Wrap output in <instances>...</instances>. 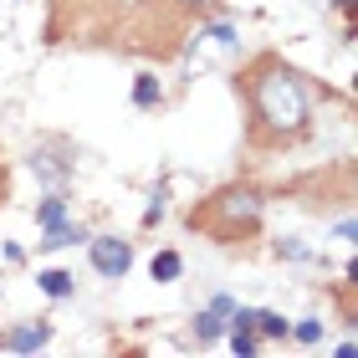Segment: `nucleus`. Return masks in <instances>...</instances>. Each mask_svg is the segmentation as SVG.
<instances>
[{"label":"nucleus","instance_id":"obj_10","mask_svg":"<svg viewBox=\"0 0 358 358\" xmlns=\"http://www.w3.org/2000/svg\"><path fill=\"white\" fill-rule=\"evenodd\" d=\"M149 276H154V282H179V276H185V256H179V251H159L149 262Z\"/></svg>","mask_w":358,"mask_h":358},{"label":"nucleus","instance_id":"obj_12","mask_svg":"<svg viewBox=\"0 0 358 358\" xmlns=\"http://www.w3.org/2000/svg\"><path fill=\"white\" fill-rule=\"evenodd\" d=\"M322 333H328V322H322V317H302L297 328H287V338H297L302 348H317V343H322Z\"/></svg>","mask_w":358,"mask_h":358},{"label":"nucleus","instance_id":"obj_8","mask_svg":"<svg viewBox=\"0 0 358 358\" xmlns=\"http://www.w3.org/2000/svg\"><path fill=\"white\" fill-rule=\"evenodd\" d=\"M159 103H164V83H159L154 72H138V77H134V108L154 113Z\"/></svg>","mask_w":358,"mask_h":358},{"label":"nucleus","instance_id":"obj_18","mask_svg":"<svg viewBox=\"0 0 358 358\" xmlns=\"http://www.w3.org/2000/svg\"><path fill=\"white\" fill-rule=\"evenodd\" d=\"M185 10H210V0H179Z\"/></svg>","mask_w":358,"mask_h":358},{"label":"nucleus","instance_id":"obj_16","mask_svg":"<svg viewBox=\"0 0 358 358\" xmlns=\"http://www.w3.org/2000/svg\"><path fill=\"white\" fill-rule=\"evenodd\" d=\"M159 220H164V200H154L149 210H143V225H159Z\"/></svg>","mask_w":358,"mask_h":358},{"label":"nucleus","instance_id":"obj_7","mask_svg":"<svg viewBox=\"0 0 358 358\" xmlns=\"http://www.w3.org/2000/svg\"><path fill=\"white\" fill-rule=\"evenodd\" d=\"M36 287H41L52 302H67L72 292H77V276H72V271H62V266H46V271H36Z\"/></svg>","mask_w":358,"mask_h":358},{"label":"nucleus","instance_id":"obj_6","mask_svg":"<svg viewBox=\"0 0 358 358\" xmlns=\"http://www.w3.org/2000/svg\"><path fill=\"white\" fill-rule=\"evenodd\" d=\"M87 236H92L87 225H72V220H62V225H46L36 246H41V251H67V246H87Z\"/></svg>","mask_w":358,"mask_h":358},{"label":"nucleus","instance_id":"obj_9","mask_svg":"<svg viewBox=\"0 0 358 358\" xmlns=\"http://www.w3.org/2000/svg\"><path fill=\"white\" fill-rule=\"evenodd\" d=\"M62 220H67V194L52 189V194L36 205V231H46V225H62Z\"/></svg>","mask_w":358,"mask_h":358},{"label":"nucleus","instance_id":"obj_2","mask_svg":"<svg viewBox=\"0 0 358 358\" xmlns=\"http://www.w3.org/2000/svg\"><path fill=\"white\" fill-rule=\"evenodd\" d=\"M262 215H266L262 194L246 189V185H231V189L210 194L205 205H194L189 210V225H194V231H205V236H215L220 246H236V241H246V236L262 231Z\"/></svg>","mask_w":358,"mask_h":358},{"label":"nucleus","instance_id":"obj_19","mask_svg":"<svg viewBox=\"0 0 358 358\" xmlns=\"http://www.w3.org/2000/svg\"><path fill=\"white\" fill-rule=\"evenodd\" d=\"M353 6L358 0H333V10H343V15H353Z\"/></svg>","mask_w":358,"mask_h":358},{"label":"nucleus","instance_id":"obj_1","mask_svg":"<svg viewBox=\"0 0 358 358\" xmlns=\"http://www.w3.org/2000/svg\"><path fill=\"white\" fill-rule=\"evenodd\" d=\"M241 92H246L251 123H246V143L251 149H292L307 138L313 128V87L307 77L282 57H256L241 72Z\"/></svg>","mask_w":358,"mask_h":358},{"label":"nucleus","instance_id":"obj_17","mask_svg":"<svg viewBox=\"0 0 358 358\" xmlns=\"http://www.w3.org/2000/svg\"><path fill=\"white\" fill-rule=\"evenodd\" d=\"M210 307H215V313H220V317H231V313H236V302H231V297H225V292H220V297H210Z\"/></svg>","mask_w":358,"mask_h":358},{"label":"nucleus","instance_id":"obj_3","mask_svg":"<svg viewBox=\"0 0 358 358\" xmlns=\"http://www.w3.org/2000/svg\"><path fill=\"white\" fill-rule=\"evenodd\" d=\"M31 174H36L46 189H67V179L77 174L72 143L67 138H41L36 149H31Z\"/></svg>","mask_w":358,"mask_h":358},{"label":"nucleus","instance_id":"obj_5","mask_svg":"<svg viewBox=\"0 0 358 358\" xmlns=\"http://www.w3.org/2000/svg\"><path fill=\"white\" fill-rule=\"evenodd\" d=\"M46 343H52V322H46V317L15 322L10 333H0V348H6V353H36V348H46Z\"/></svg>","mask_w":358,"mask_h":358},{"label":"nucleus","instance_id":"obj_13","mask_svg":"<svg viewBox=\"0 0 358 358\" xmlns=\"http://www.w3.org/2000/svg\"><path fill=\"white\" fill-rule=\"evenodd\" d=\"M251 322H256V333H262V343H271V338H287V328H292L282 313H256Z\"/></svg>","mask_w":358,"mask_h":358},{"label":"nucleus","instance_id":"obj_15","mask_svg":"<svg viewBox=\"0 0 358 358\" xmlns=\"http://www.w3.org/2000/svg\"><path fill=\"white\" fill-rule=\"evenodd\" d=\"M205 36H210V41H220V46H236V26H231V21H210V26H205Z\"/></svg>","mask_w":358,"mask_h":358},{"label":"nucleus","instance_id":"obj_11","mask_svg":"<svg viewBox=\"0 0 358 358\" xmlns=\"http://www.w3.org/2000/svg\"><path fill=\"white\" fill-rule=\"evenodd\" d=\"M220 333H225V317L215 313V307H205V313L194 317V338H200V348H210V343H215Z\"/></svg>","mask_w":358,"mask_h":358},{"label":"nucleus","instance_id":"obj_14","mask_svg":"<svg viewBox=\"0 0 358 358\" xmlns=\"http://www.w3.org/2000/svg\"><path fill=\"white\" fill-rule=\"evenodd\" d=\"M276 256H287V262H313V251H307L302 241H292V236H287V241H276Z\"/></svg>","mask_w":358,"mask_h":358},{"label":"nucleus","instance_id":"obj_4","mask_svg":"<svg viewBox=\"0 0 358 358\" xmlns=\"http://www.w3.org/2000/svg\"><path fill=\"white\" fill-rule=\"evenodd\" d=\"M87 256H92V271L97 276L123 282L128 266H134V241H123V236H87Z\"/></svg>","mask_w":358,"mask_h":358}]
</instances>
